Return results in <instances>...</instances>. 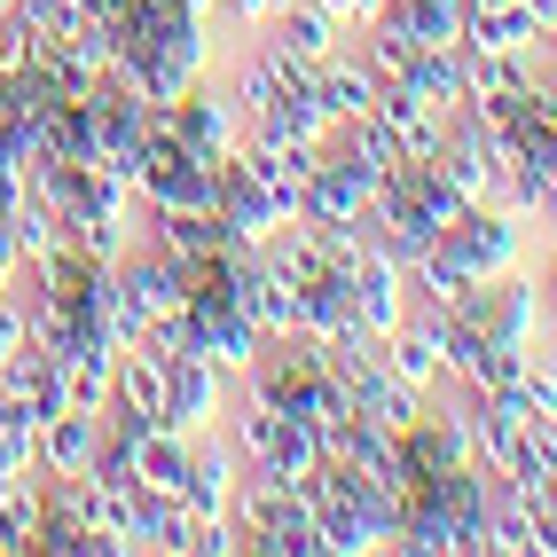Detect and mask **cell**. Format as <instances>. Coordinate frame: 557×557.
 Here are the masks:
<instances>
[{
  "label": "cell",
  "instance_id": "cell-1",
  "mask_svg": "<svg viewBox=\"0 0 557 557\" xmlns=\"http://www.w3.org/2000/svg\"><path fill=\"white\" fill-rule=\"evenodd\" d=\"M236 534L244 549H275V557H322V534H314V503L299 479H275V471H251L244 463V487H236Z\"/></svg>",
  "mask_w": 557,
  "mask_h": 557
},
{
  "label": "cell",
  "instance_id": "cell-2",
  "mask_svg": "<svg viewBox=\"0 0 557 557\" xmlns=\"http://www.w3.org/2000/svg\"><path fill=\"white\" fill-rule=\"evenodd\" d=\"M228 400H236V377H220V369L205 361V354H173L165 361V432H181V440H197V432H212L220 417H228Z\"/></svg>",
  "mask_w": 557,
  "mask_h": 557
},
{
  "label": "cell",
  "instance_id": "cell-3",
  "mask_svg": "<svg viewBox=\"0 0 557 557\" xmlns=\"http://www.w3.org/2000/svg\"><path fill=\"white\" fill-rule=\"evenodd\" d=\"M165 119H173V134L189 141L197 158H212V165L244 150V110L228 102V87H220L212 71H205V79H197L189 95H181V102H165Z\"/></svg>",
  "mask_w": 557,
  "mask_h": 557
},
{
  "label": "cell",
  "instance_id": "cell-4",
  "mask_svg": "<svg viewBox=\"0 0 557 557\" xmlns=\"http://www.w3.org/2000/svg\"><path fill=\"white\" fill-rule=\"evenodd\" d=\"M448 251L463 259L471 275H510V268H527V220H510L495 205H471L448 228Z\"/></svg>",
  "mask_w": 557,
  "mask_h": 557
},
{
  "label": "cell",
  "instance_id": "cell-5",
  "mask_svg": "<svg viewBox=\"0 0 557 557\" xmlns=\"http://www.w3.org/2000/svg\"><path fill=\"white\" fill-rule=\"evenodd\" d=\"M212 212L228 220V236H236V244H251V251L283 228V205L268 197V181H259L244 158H220V173H212Z\"/></svg>",
  "mask_w": 557,
  "mask_h": 557
},
{
  "label": "cell",
  "instance_id": "cell-6",
  "mask_svg": "<svg viewBox=\"0 0 557 557\" xmlns=\"http://www.w3.org/2000/svg\"><path fill=\"white\" fill-rule=\"evenodd\" d=\"M268 40H275L290 63H299V71H322L330 55H346V48H354V32L330 16L322 0H283L275 24H268Z\"/></svg>",
  "mask_w": 557,
  "mask_h": 557
},
{
  "label": "cell",
  "instance_id": "cell-7",
  "mask_svg": "<svg viewBox=\"0 0 557 557\" xmlns=\"http://www.w3.org/2000/svg\"><path fill=\"white\" fill-rule=\"evenodd\" d=\"M377 71H369L354 48L346 55H330L322 71H307V102L322 110V126H354V119H369V110H377Z\"/></svg>",
  "mask_w": 557,
  "mask_h": 557
},
{
  "label": "cell",
  "instance_id": "cell-8",
  "mask_svg": "<svg viewBox=\"0 0 557 557\" xmlns=\"http://www.w3.org/2000/svg\"><path fill=\"white\" fill-rule=\"evenodd\" d=\"M95 448H102V417H87V408H63V417L40 424V471L48 479H87Z\"/></svg>",
  "mask_w": 557,
  "mask_h": 557
},
{
  "label": "cell",
  "instance_id": "cell-9",
  "mask_svg": "<svg viewBox=\"0 0 557 557\" xmlns=\"http://www.w3.org/2000/svg\"><path fill=\"white\" fill-rule=\"evenodd\" d=\"M110 400L158 424V417H165V354H150V346H119V385H110Z\"/></svg>",
  "mask_w": 557,
  "mask_h": 557
},
{
  "label": "cell",
  "instance_id": "cell-10",
  "mask_svg": "<svg viewBox=\"0 0 557 557\" xmlns=\"http://www.w3.org/2000/svg\"><path fill=\"white\" fill-rule=\"evenodd\" d=\"M549 32L534 24L527 0H503V9H471V32H463V48H542Z\"/></svg>",
  "mask_w": 557,
  "mask_h": 557
},
{
  "label": "cell",
  "instance_id": "cell-11",
  "mask_svg": "<svg viewBox=\"0 0 557 557\" xmlns=\"http://www.w3.org/2000/svg\"><path fill=\"white\" fill-rule=\"evenodd\" d=\"M134 487H150V495H181V487H189V440L158 424L150 440H141V471H134Z\"/></svg>",
  "mask_w": 557,
  "mask_h": 557
},
{
  "label": "cell",
  "instance_id": "cell-12",
  "mask_svg": "<svg viewBox=\"0 0 557 557\" xmlns=\"http://www.w3.org/2000/svg\"><path fill=\"white\" fill-rule=\"evenodd\" d=\"M400 87H417L432 110H456L463 102V48H417V63H408Z\"/></svg>",
  "mask_w": 557,
  "mask_h": 557
},
{
  "label": "cell",
  "instance_id": "cell-13",
  "mask_svg": "<svg viewBox=\"0 0 557 557\" xmlns=\"http://www.w3.org/2000/svg\"><path fill=\"white\" fill-rule=\"evenodd\" d=\"M40 510H48V471H40V463L0 471V518L16 527V542H24V549H32V527H40Z\"/></svg>",
  "mask_w": 557,
  "mask_h": 557
},
{
  "label": "cell",
  "instance_id": "cell-14",
  "mask_svg": "<svg viewBox=\"0 0 557 557\" xmlns=\"http://www.w3.org/2000/svg\"><path fill=\"white\" fill-rule=\"evenodd\" d=\"M518 408H527V424L549 432L557 424V354H527V369H518Z\"/></svg>",
  "mask_w": 557,
  "mask_h": 557
},
{
  "label": "cell",
  "instance_id": "cell-15",
  "mask_svg": "<svg viewBox=\"0 0 557 557\" xmlns=\"http://www.w3.org/2000/svg\"><path fill=\"white\" fill-rule=\"evenodd\" d=\"M40 55H48V40L32 32L24 9H9V16H0V79H24V71L40 63Z\"/></svg>",
  "mask_w": 557,
  "mask_h": 557
},
{
  "label": "cell",
  "instance_id": "cell-16",
  "mask_svg": "<svg viewBox=\"0 0 557 557\" xmlns=\"http://www.w3.org/2000/svg\"><path fill=\"white\" fill-rule=\"evenodd\" d=\"M24 463H40V424L0 408V471H24Z\"/></svg>",
  "mask_w": 557,
  "mask_h": 557
},
{
  "label": "cell",
  "instance_id": "cell-17",
  "mask_svg": "<svg viewBox=\"0 0 557 557\" xmlns=\"http://www.w3.org/2000/svg\"><path fill=\"white\" fill-rule=\"evenodd\" d=\"M275 9H283V0H220V24H236L244 40H259V32L275 24Z\"/></svg>",
  "mask_w": 557,
  "mask_h": 557
},
{
  "label": "cell",
  "instance_id": "cell-18",
  "mask_svg": "<svg viewBox=\"0 0 557 557\" xmlns=\"http://www.w3.org/2000/svg\"><path fill=\"white\" fill-rule=\"evenodd\" d=\"M32 346V314H24V299H16V290H0V361H9V354H24Z\"/></svg>",
  "mask_w": 557,
  "mask_h": 557
},
{
  "label": "cell",
  "instance_id": "cell-19",
  "mask_svg": "<svg viewBox=\"0 0 557 557\" xmlns=\"http://www.w3.org/2000/svg\"><path fill=\"white\" fill-rule=\"evenodd\" d=\"M322 9H330V16H338L346 32H361L369 16H385V9H393V0H322Z\"/></svg>",
  "mask_w": 557,
  "mask_h": 557
},
{
  "label": "cell",
  "instance_id": "cell-20",
  "mask_svg": "<svg viewBox=\"0 0 557 557\" xmlns=\"http://www.w3.org/2000/svg\"><path fill=\"white\" fill-rule=\"evenodd\" d=\"M542 228H549V236H557V197H549V205H542Z\"/></svg>",
  "mask_w": 557,
  "mask_h": 557
},
{
  "label": "cell",
  "instance_id": "cell-21",
  "mask_svg": "<svg viewBox=\"0 0 557 557\" xmlns=\"http://www.w3.org/2000/svg\"><path fill=\"white\" fill-rule=\"evenodd\" d=\"M0 126H9V102H0Z\"/></svg>",
  "mask_w": 557,
  "mask_h": 557
},
{
  "label": "cell",
  "instance_id": "cell-22",
  "mask_svg": "<svg viewBox=\"0 0 557 557\" xmlns=\"http://www.w3.org/2000/svg\"><path fill=\"white\" fill-rule=\"evenodd\" d=\"M9 9H16V0H0V16H9Z\"/></svg>",
  "mask_w": 557,
  "mask_h": 557
},
{
  "label": "cell",
  "instance_id": "cell-23",
  "mask_svg": "<svg viewBox=\"0 0 557 557\" xmlns=\"http://www.w3.org/2000/svg\"><path fill=\"white\" fill-rule=\"evenodd\" d=\"M549 55H557V32H549Z\"/></svg>",
  "mask_w": 557,
  "mask_h": 557
}]
</instances>
